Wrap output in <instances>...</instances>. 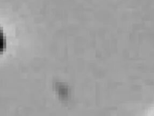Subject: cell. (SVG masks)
Returning a JSON list of instances; mask_svg holds the SVG:
<instances>
[{"label":"cell","instance_id":"cell-1","mask_svg":"<svg viewBox=\"0 0 154 116\" xmlns=\"http://www.w3.org/2000/svg\"><path fill=\"white\" fill-rule=\"evenodd\" d=\"M5 45H6L5 39L2 30L0 28V53L4 50V49L5 48Z\"/></svg>","mask_w":154,"mask_h":116}]
</instances>
